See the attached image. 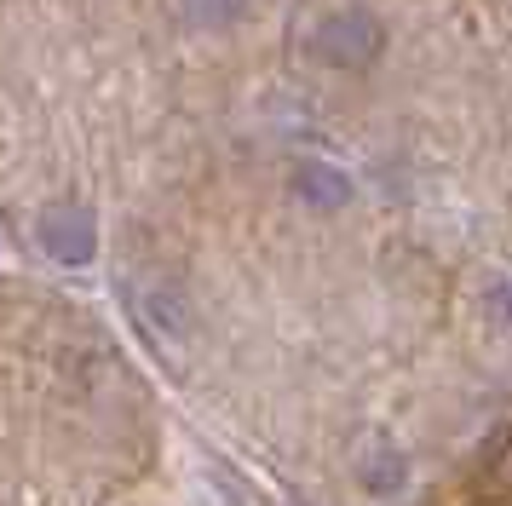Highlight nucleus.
I'll return each instance as SVG.
<instances>
[{
    "label": "nucleus",
    "mask_w": 512,
    "mask_h": 506,
    "mask_svg": "<svg viewBox=\"0 0 512 506\" xmlns=\"http://www.w3.org/2000/svg\"><path fill=\"white\" fill-rule=\"evenodd\" d=\"M133 317H139V328L162 345V351H179V345H190V334H196V311H190L185 288L167 282V276H139V282H133Z\"/></svg>",
    "instance_id": "nucleus-3"
},
{
    "label": "nucleus",
    "mask_w": 512,
    "mask_h": 506,
    "mask_svg": "<svg viewBox=\"0 0 512 506\" xmlns=\"http://www.w3.org/2000/svg\"><path fill=\"white\" fill-rule=\"evenodd\" d=\"M346 466H351V478H357V489L374 495V501H392V495L409 489V455H403V443L386 426H369V432L357 437Z\"/></svg>",
    "instance_id": "nucleus-4"
},
{
    "label": "nucleus",
    "mask_w": 512,
    "mask_h": 506,
    "mask_svg": "<svg viewBox=\"0 0 512 506\" xmlns=\"http://www.w3.org/2000/svg\"><path fill=\"white\" fill-rule=\"evenodd\" d=\"M179 18H185L190 29L219 35V29H231V23L248 18V0H179Z\"/></svg>",
    "instance_id": "nucleus-6"
},
{
    "label": "nucleus",
    "mask_w": 512,
    "mask_h": 506,
    "mask_svg": "<svg viewBox=\"0 0 512 506\" xmlns=\"http://www.w3.org/2000/svg\"><path fill=\"white\" fill-rule=\"evenodd\" d=\"M35 242H41V253H47L52 265L81 271V265H93L98 259V213L87 202L41 207V219H35Z\"/></svg>",
    "instance_id": "nucleus-2"
},
{
    "label": "nucleus",
    "mask_w": 512,
    "mask_h": 506,
    "mask_svg": "<svg viewBox=\"0 0 512 506\" xmlns=\"http://www.w3.org/2000/svg\"><path fill=\"white\" fill-rule=\"evenodd\" d=\"M288 184H294V196L311 213H340V207H351V173L334 167V161H300Z\"/></svg>",
    "instance_id": "nucleus-5"
},
{
    "label": "nucleus",
    "mask_w": 512,
    "mask_h": 506,
    "mask_svg": "<svg viewBox=\"0 0 512 506\" xmlns=\"http://www.w3.org/2000/svg\"><path fill=\"white\" fill-rule=\"evenodd\" d=\"M311 52H317V64L340 69V75H363V69H374L380 52H386V23L374 18L369 6H340V12H328V18L317 23Z\"/></svg>",
    "instance_id": "nucleus-1"
},
{
    "label": "nucleus",
    "mask_w": 512,
    "mask_h": 506,
    "mask_svg": "<svg viewBox=\"0 0 512 506\" xmlns=\"http://www.w3.org/2000/svg\"><path fill=\"white\" fill-rule=\"evenodd\" d=\"M484 311H489V328H501V334H512V282H495L484 294Z\"/></svg>",
    "instance_id": "nucleus-7"
}]
</instances>
